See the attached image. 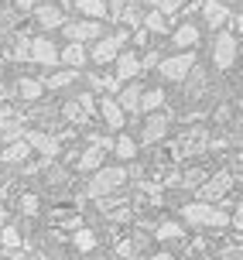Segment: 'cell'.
Segmentation results:
<instances>
[{
	"mask_svg": "<svg viewBox=\"0 0 243 260\" xmlns=\"http://www.w3.org/2000/svg\"><path fill=\"white\" fill-rule=\"evenodd\" d=\"M181 219L192 226H205V230H223V226H230L233 216L212 202H189V206H181Z\"/></svg>",
	"mask_w": 243,
	"mask_h": 260,
	"instance_id": "cell-1",
	"label": "cell"
},
{
	"mask_svg": "<svg viewBox=\"0 0 243 260\" xmlns=\"http://www.w3.org/2000/svg\"><path fill=\"white\" fill-rule=\"evenodd\" d=\"M124 185H127V168H124V165H103L100 171H93L86 192H89L93 199H103V195L124 188Z\"/></svg>",
	"mask_w": 243,
	"mask_h": 260,
	"instance_id": "cell-2",
	"label": "cell"
},
{
	"mask_svg": "<svg viewBox=\"0 0 243 260\" xmlns=\"http://www.w3.org/2000/svg\"><path fill=\"white\" fill-rule=\"evenodd\" d=\"M124 45H127V31H113V35H103L100 41H93L89 58H93L96 65H110V62H116V58H120Z\"/></svg>",
	"mask_w": 243,
	"mask_h": 260,
	"instance_id": "cell-3",
	"label": "cell"
},
{
	"mask_svg": "<svg viewBox=\"0 0 243 260\" xmlns=\"http://www.w3.org/2000/svg\"><path fill=\"white\" fill-rule=\"evenodd\" d=\"M230 192H233V175L230 171H216L212 178H205L199 185V202H212L216 206L219 199H226Z\"/></svg>",
	"mask_w": 243,
	"mask_h": 260,
	"instance_id": "cell-4",
	"label": "cell"
},
{
	"mask_svg": "<svg viewBox=\"0 0 243 260\" xmlns=\"http://www.w3.org/2000/svg\"><path fill=\"white\" fill-rule=\"evenodd\" d=\"M65 38L76 41V45H86V41H100L103 38V21H89V17H82V21H65Z\"/></svg>",
	"mask_w": 243,
	"mask_h": 260,
	"instance_id": "cell-5",
	"label": "cell"
},
{
	"mask_svg": "<svg viewBox=\"0 0 243 260\" xmlns=\"http://www.w3.org/2000/svg\"><path fill=\"white\" fill-rule=\"evenodd\" d=\"M158 69H161V76H165L168 82H181V79L195 69V55H189V52L168 55L165 62H158Z\"/></svg>",
	"mask_w": 243,
	"mask_h": 260,
	"instance_id": "cell-6",
	"label": "cell"
},
{
	"mask_svg": "<svg viewBox=\"0 0 243 260\" xmlns=\"http://www.w3.org/2000/svg\"><path fill=\"white\" fill-rule=\"evenodd\" d=\"M236 55H240L236 38H233L230 31H219V35H216V45H212V58H216V65H219V69H233Z\"/></svg>",
	"mask_w": 243,
	"mask_h": 260,
	"instance_id": "cell-7",
	"label": "cell"
},
{
	"mask_svg": "<svg viewBox=\"0 0 243 260\" xmlns=\"http://www.w3.org/2000/svg\"><path fill=\"white\" fill-rule=\"evenodd\" d=\"M24 141L31 144V151H38L45 161H51V157L62 151V137H55V134H41V130H31V134H24Z\"/></svg>",
	"mask_w": 243,
	"mask_h": 260,
	"instance_id": "cell-8",
	"label": "cell"
},
{
	"mask_svg": "<svg viewBox=\"0 0 243 260\" xmlns=\"http://www.w3.org/2000/svg\"><path fill=\"white\" fill-rule=\"evenodd\" d=\"M0 137H4V144L21 141V137H24V130H21V110H14V106H0Z\"/></svg>",
	"mask_w": 243,
	"mask_h": 260,
	"instance_id": "cell-9",
	"label": "cell"
},
{
	"mask_svg": "<svg viewBox=\"0 0 243 260\" xmlns=\"http://www.w3.org/2000/svg\"><path fill=\"white\" fill-rule=\"evenodd\" d=\"M168 127H171V117L168 113H151V117L144 120V130H141V137H144V144L151 147V144H158V141H165V134H168Z\"/></svg>",
	"mask_w": 243,
	"mask_h": 260,
	"instance_id": "cell-10",
	"label": "cell"
},
{
	"mask_svg": "<svg viewBox=\"0 0 243 260\" xmlns=\"http://www.w3.org/2000/svg\"><path fill=\"white\" fill-rule=\"evenodd\" d=\"M202 17H205V27H226L230 24V7L223 0H205L202 4Z\"/></svg>",
	"mask_w": 243,
	"mask_h": 260,
	"instance_id": "cell-11",
	"label": "cell"
},
{
	"mask_svg": "<svg viewBox=\"0 0 243 260\" xmlns=\"http://www.w3.org/2000/svg\"><path fill=\"white\" fill-rule=\"evenodd\" d=\"M27 157H31V144H27L24 137L0 147V165H24Z\"/></svg>",
	"mask_w": 243,
	"mask_h": 260,
	"instance_id": "cell-12",
	"label": "cell"
},
{
	"mask_svg": "<svg viewBox=\"0 0 243 260\" xmlns=\"http://www.w3.org/2000/svg\"><path fill=\"white\" fill-rule=\"evenodd\" d=\"M31 62H38V65H55L58 62V48L51 45L48 38H31Z\"/></svg>",
	"mask_w": 243,
	"mask_h": 260,
	"instance_id": "cell-13",
	"label": "cell"
},
{
	"mask_svg": "<svg viewBox=\"0 0 243 260\" xmlns=\"http://www.w3.org/2000/svg\"><path fill=\"white\" fill-rule=\"evenodd\" d=\"M141 96H144V86H141V82H130V86L120 89L116 103H120L124 113H141Z\"/></svg>",
	"mask_w": 243,
	"mask_h": 260,
	"instance_id": "cell-14",
	"label": "cell"
},
{
	"mask_svg": "<svg viewBox=\"0 0 243 260\" xmlns=\"http://www.w3.org/2000/svg\"><path fill=\"white\" fill-rule=\"evenodd\" d=\"M58 62H65V69H72V72H79L82 65L89 62V52L82 48V45H76V41H69L62 52H58Z\"/></svg>",
	"mask_w": 243,
	"mask_h": 260,
	"instance_id": "cell-15",
	"label": "cell"
},
{
	"mask_svg": "<svg viewBox=\"0 0 243 260\" xmlns=\"http://www.w3.org/2000/svg\"><path fill=\"white\" fill-rule=\"evenodd\" d=\"M35 21L41 27H65V14L55 4H41V7H35Z\"/></svg>",
	"mask_w": 243,
	"mask_h": 260,
	"instance_id": "cell-16",
	"label": "cell"
},
{
	"mask_svg": "<svg viewBox=\"0 0 243 260\" xmlns=\"http://www.w3.org/2000/svg\"><path fill=\"white\" fill-rule=\"evenodd\" d=\"M100 113H103V120H106V127L124 130V110H120V103H116L113 96H103L100 100Z\"/></svg>",
	"mask_w": 243,
	"mask_h": 260,
	"instance_id": "cell-17",
	"label": "cell"
},
{
	"mask_svg": "<svg viewBox=\"0 0 243 260\" xmlns=\"http://www.w3.org/2000/svg\"><path fill=\"white\" fill-rule=\"evenodd\" d=\"M113 65H116V79H120V82H127V79H134L141 72V58L134 52H120V58H116Z\"/></svg>",
	"mask_w": 243,
	"mask_h": 260,
	"instance_id": "cell-18",
	"label": "cell"
},
{
	"mask_svg": "<svg viewBox=\"0 0 243 260\" xmlns=\"http://www.w3.org/2000/svg\"><path fill=\"white\" fill-rule=\"evenodd\" d=\"M76 7H79V14L89 17V21H103V17L110 14L106 0H76Z\"/></svg>",
	"mask_w": 243,
	"mask_h": 260,
	"instance_id": "cell-19",
	"label": "cell"
},
{
	"mask_svg": "<svg viewBox=\"0 0 243 260\" xmlns=\"http://www.w3.org/2000/svg\"><path fill=\"white\" fill-rule=\"evenodd\" d=\"M195 41H199V27L195 24H178L175 35H171V45H175V48H192Z\"/></svg>",
	"mask_w": 243,
	"mask_h": 260,
	"instance_id": "cell-20",
	"label": "cell"
},
{
	"mask_svg": "<svg viewBox=\"0 0 243 260\" xmlns=\"http://www.w3.org/2000/svg\"><path fill=\"white\" fill-rule=\"evenodd\" d=\"M41 92H45V82H41V79H31V76L17 79V96H21V100H38Z\"/></svg>",
	"mask_w": 243,
	"mask_h": 260,
	"instance_id": "cell-21",
	"label": "cell"
},
{
	"mask_svg": "<svg viewBox=\"0 0 243 260\" xmlns=\"http://www.w3.org/2000/svg\"><path fill=\"white\" fill-rule=\"evenodd\" d=\"M79 171H100L103 168V151L100 147H86L82 154H79Z\"/></svg>",
	"mask_w": 243,
	"mask_h": 260,
	"instance_id": "cell-22",
	"label": "cell"
},
{
	"mask_svg": "<svg viewBox=\"0 0 243 260\" xmlns=\"http://www.w3.org/2000/svg\"><path fill=\"white\" fill-rule=\"evenodd\" d=\"M141 27H144V31H151V35H165V31H168V17L154 7V11L144 14V24Z\"/></svg>",
	"mask_w": 243,
	"mask_h": 260,
	"instance_id": "cell-23",
	"label": "cell"
},
{
	"mask_svg": "<svg viewBox=\"0 0 243 260\" xmlns=\"http://www.w3.org/2000/svg\"><path fill=\"white\" fill-rule=\"evenodd\" d=\"M72 247H76L79 253H89V250H96V233H93V230H86V226H79L76 233H72Z\"/></svg>",
	"mask_w": 243,
	"mask_h": 260,
	"instance_id": "cell-24",
	"label": "cell"
},
{
	"mask_svg": "<svg viewBox=\"0 0 243 260\" xmlns=\"http://www.w3.org/2000/svg\"><path fill=\"white\" fill-rule=\"evenodd\" d=\"M181 233H185V230H181L178 219H165L158 230H154V236H158L161 243H168V240H181Z\"/></svg>",
	"mask_w": 243,
	"mask_h": 260,
	"instance_id": "cell-25",
	"label": "cell"
},
{
	"mask_svg": "<svg viewBox=\"0 0 243 260\" xmlns=\"http://www.w3.org/2000/svg\"><path fill=\"white\" fill-rule=\"evenodd\" d=\"M165 106V89H144V96H141V113L147 110V113H158Z\"/></svg>",
	"mask_w": 243,
	"mask_h": 260,
	"instance_id": "cell-26",
	"label": "cell"
},
{
	"mask_svg": "<svg viewBox=\"0 0 243 260\" xmlns=\"http://www.w3.org/2000/svg\"><path fill=\"white\" fill-rule=\"evenodd\" d=\"M0 247H4V253H17L21 250V233L14 226H4L0 230Z\"/></svg>",
	"mask_w": 243,
	"mask_h": 260,
	"instance_id": "cell-27",
	"label": "cell"
},
{
	"mask_svg": "<svg viewBox=\"0 0 243 260\" xmlns=\"http://www.w3.org/2000/svg\"><path fill=\"white\" fill-rule=\"evenodd\" d=\"M113 151H116V157H120V161H130V157L137 154V144H134V137H127V134H124V137H116V141H113Z\"/></svg>",
	"mask_w": 243,
	"mask_h": 260,
	"instance_id": "cell-28",
	"label": "cell"
},
{
	"mask_svg": "<svg viewBox=\"0 0 243 260\" xmlns=\"http://www.w3.org/2000/svg\"><path fill=\"white\" fill-rule=\"evenodd\" d=\"M72 82H76V72H72V69H62V72H55L45 86H48V89H65V86H72Z\"/></svg>",
	"mask_w": 243,
	"mask_h": 260,
	"instance_id": "cell-29",
	"label": "cell"
},
{
	"mask_svg": "<svg viewBox=\"0 0 243 260\" xmlns=\"http://www.w3.org/2000/svg\"><path fill=\"white\" fill-rule=\"evenodd\" d=\"M38 209H41V202H38V195H35V192L21 195V212H24V216H38Z\"/></svg>",
	"mask_w": 243,
	"mask_h": 260,
	"instance_id": "cell-30",
	"label": "cell"
},
{
	"mask_svg": "<svg viewBox=\"0 0 243 260\" xmlns=\"http://www.w3.org/2000/svg\"><path fill=\"white\" fill-rule=\"evenodd\" d=\"M11 58H14V62H27V58H31V41L21 38V41L11 48Z\"/></svg>",
	"mask_w": 243,
	"mask_h": 260,
	"instance_id": "cell-31",
	"label": "cell"
},
{
	"mask_svg": "<svg viewBox=\"0 0 243 260\" xmlns=\"http://www.w3.org/2000/svg\"><path fill=\"white\" fill-rule=\"evenodd\" d=\"M181 7H185V0H158V11L165 14V17L168 14H178Z\"/></svg>",
	"mask_w": 243,
	"mask_h": 260,
	"instance_id": "cell-32",
	"label": "cell"
},
{
	"mask_svg": "<svg viewBox=\"0 0 243 260\" xmlns=\"http://www.w3.org/2000/svg\"><path fill=\"white\" fill-rule=\"evenodd\" d=\"M219 260H243V247H240V243L223 247V250H219Z\"/></svg>",
	"mask_w": 243,
	"mask_h": 260,
	"instance_id": "cell-33",
	"label": "cell"
},
{
	"mask_svg": "<svg viewBox=\"0 0 243 260\" xmlns=\"http://www.w3.org/2000/svg\"><path fill=\"white\" fill-rule=\"evenodd\" d=\"M89 147H100V151H110V147H113V137H103V134H93V137H89Z\"/></svg>",
	"mask_w": 243,
	"mask_h": 260,
	"instance_id": "cell-34",
	"label": "cell"
},
{
	"mask_svg": "<svg viewBox=\"0 0 243 260\" xmlns=\"http://www.w3.org/2000/svg\"><path fill=\"white\" fill-rule=\"evenodd\" d=\"M116 253H120V257H134V253H137V243H134V240H120V243H116Z\"/></svg>",
	"mask_w": 243,
	"mask_h": 260,
	"instance_id": "cell-35",
	"label": "cell"
},
{
	"mask_svg": "<svg viewBox=\"0 0 243 260\" xmlns=\"http://www.w3.org/2000/svg\"><path fill=\"white\" fill-rule=\"evenodd\" d=\"M65 117L76 120V123H82V120H86V113H82V106H79V103H69V106H65Z\"/></svg>",
	"mask_w": 243,
	"mask_h": 260,
	"instance_id": "cell-36",
	"label": "cell"
},
{
	"mask_svg": "<svg viewBox=\"0 0 243 260\" xmlns=\"http://www.w3.org/2000/svg\"><path fill=\"white\" fill-rule=\"evenodd\" d=\"M233 230H236V233H240L243 236V202H240V206H236V212H233Z\"/></svg>",
	"mask_w": 243,
	"mask_h": 260,
	"instance_id": "cell-37",
	"label": "cell"
},
{
	"mask_svg": "<svg viewBox=\"0 0 243 260\" xmlns=\"http://www.w3.org/2000/svg\"><path fill=\"white\" fill-rule=\"evenodd\" d=\"M76 103L82 106V113H86V117H89V113H93V106H96V103H93V96H89V92H82V96H79Z\"/></svg>",
	"mask_w": 243,
	"mask_h": 260,
	"instance_id": "cell-38",
	"label": "cell"
},
{
	"mask_svg": "<svg viewBox=\"0 0 243 260\" xmlns=\"http://www.w3.org/2000/svg\"><path fill=\"white\" fill-rule=\"evenodd\" d=\"M151 65H158V52H147L141 58V69H151Z\"/></svg>",
	"mask_w": 243,
	"mask_h": 260,
	"instance_id": "cell-39",
	"label": "cell"
},
{
	"mask_svg": "<svg viewBox=\"0 0 243 260\" xmlns=\"http://www.w3.org/2000/svg\"><path fill=\"white\" fill-rule=\"evenodd\" d=\"M17 4V11H35V0H14Z\"/></svg>",
	"mask_w": 243,
	"mask_h": 260,
	"instance_id": "cell-40",
	"label": "cell"
},
{
	"mask_svg": "<svg viewBox=\"0 0 243 260\" xmlns=\"http://www.w3.org/2000/svg\"><path fill=\"white\" fill-rule=\"evenodd\" d=\"M230 21H233V24H236V27H233V31H243V14H236V17H230Z\"/></svg>",
	"mask_w": 243,
	"mask_h": 260,
	"instance_id": "cell-41",
	"label": "cell"
},
{
	"mask_svg": "<svg viewBox=\"0 0 243 260\" xmlns=\"http://www.w3.org/2000/svg\"><path fill=\"white\" fill-rule=\"evenodd\" d=\"M144 260H175L171 253H154V257H144Z\"/></svg>",
	"mask_w": 243,
	"mask_h": 260,
	"instance_id": "cell-42",
	"label": "cell"
},
{
	"mask_svg": "<svg viewBox=\"0 0 243 260\" xmlns=\"http://www.w3.org/2000/svg\"><path fill=\"white\" fill-rule=\"evenodd\" d=\"M4 219H7V209H4V202H0V230H4Z\"/></svg>",
	"mask_w": 243,
	"mask_h": 260,
	"instance_id": "cell-43",
	"label": "cell"
},
{
	"mask_svg": "<svg viewBox=\"0 0 243 260\" xmlns=\"http://www.w3.org/2000/svg\"><path fill=\"white\" fill-rule=\"evenodd\" d=\"M127 4H151V0H127Z\"/></svg>",
	"mask_w": 243,
	"mask_h": 260,
	"instance_id": "cell-44",
	"label": "cell"
},
{
	"mask_svg": "<svg viewBox=\"0 0 243 260\" xmlns=\"http://www.w3.org/2000/svg\"><path fill=\"white\" fill-rule=\"evenodd\" d=\"M62 4H76V0H62Z\"/></svg>",
	"mask_w": 243,
	"mask_h": 260,
	"instance_id": "cell-45",
	"label": "cell"
}]
</instances>
